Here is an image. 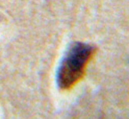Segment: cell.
<instances>
[{"instance_id": "cell-1", "label": "cell", "mask_w": 129, "mask_h": 119, "mask_svg": "<svg viewBox=\"0 0 129 119\" xmlns=\"http://www.w3.org/2000/svg\"><path fill=\"white\" fill-rule=\"evenodd\" d=\"M96 48L84 43H74L60 63L57 71V85L61 90H70L81 79Z\"/></svg>"}]
</instances>
